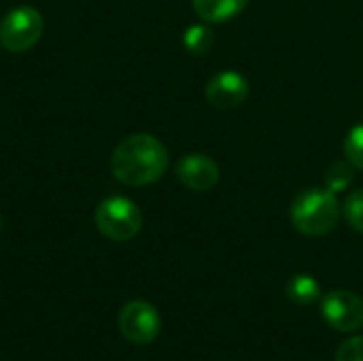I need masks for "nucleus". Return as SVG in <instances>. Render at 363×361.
Listing matches in <instances>:
<instances>
[{
    "label": "nucleus",
    "mask_w": 363,
    "mask_h": 361,
    "mask_svg": "<svg viewBox=\"0 0 363 361\" xmlns=\"http://www.w3.org/2000/svg\"><path fill=\"white\" fill-rule=\"evenodd\" d=\"M170 164L166 145L151 134H132L123 138L111 155L113 177L130 187H143L160 181Z\"/></svg>",
    "instance_id": "1"
},
{
    "label": "nucleus",
    "mask_w": 363,
    "mask_h": 361,
    "mask_svg": "<svg viewBox=\"0 0 363 361\" xmlns=\"http://www.w3.org/2000/svg\"><path fill=\"white\" fill-rule=\"evenodd\" d=\"M340 202L336 194L325 187L302 189L289 209L291 226L304 236H325L340 223Z\"/></svg>",
    "instance_id": "2"
},
{
    "label": "nucleus",
    "mask_w": 363,
    "mask_h": 361,
    "mask_svg": "<svg viewBox=\"0 0 363 361\" xmlns=\"http://www.w3.org/2000/svg\"><path fill=\"white\" fill-rule=\"evenodd\" d=\"M96 228L102 236L115 243L132 240L143 228V213L125 196H111L96 206Z\"/></svg>",
    "instance_id": "3"
},
{
    "label": "nucleus",
    "mask_w": 363,
    "mask_h": 361,
    "mask_svg": "<svg viewBox=\"0 0 363 361\" xmlns=\"http://www.w3.org/2000/svg\"><path fill=\"white\" fill-rule=\"evenodd\" d=\"M43 30L45 19L34 6H15L0 19V45L11 53H23L40 40Z\"/></svg>",
    "instance_id": "4"
},
{
    "label": "nucleus",
    "mask_w": 363,
    "mask_h": 361,
    "mask_svg": "<svg viewBox=\"0 0 363 361\" xmlns=\"http://www.w3.org/2000/svg\"><path fill=\"white\" fill-rule=\"evenodd\" d=\"M119 332L125 340L132 345H151L160 330H162V319L157 309L147 302V300H130L117 317Z\"/></svg>",
    "instance_id": "5"
},
{
    "label": "nucleus",
    "mask_w": 363,
    "mask_h": 361,
    "mask_svg": "<svg viewBox=\"0 0 363 361\" xmlns=\"http://www.w3.org/2000/svg\"><path fill=\"white\" fill-rule=\"evenodd\" d=\"M321 315L325 323L338 332H359L363 328V298L347 289H334L323 296Z\"/></svg>",
    "instance_id": "6"
},
{
    "label": "nucleus",
    "mask_w": 363,
    "mask_h": 361,
    "mask_svg": "<svg viewBox=\"0 0 363 361\" xmlns=\"http://www.w3.org/2000/svg\"><path fill=\"white\" fill-rule=\"evenodd\" d=\"M204 96L215 109H238L249 98V81L236 70H221L206 83Z\"/></svg>",
    "instance_id": "7"
},
{
    "label": "nucleus",
    "mask_w": 363,
    "mask_h": 361,
    "mask_svg": "<svg viewBox=\"0 0 363 361\" xmlns=\"http://www.w3.org/2000/svg\"><path fill=\"white\" fill-rule=\"evenodd\" d=\"M177 179L191 191H211L219 183V166L204 153H187L177 162Z\"/></svg>",
    "instance_id": "8"
},
{
    "label": "nucleus",
    "mask_w": 363,
    "mask_h": 361,
    "mask_svg": "<svg viewBox=\"0 0 363 361\" xmlns=\"http://www.w3.org/2000/svg\"><path fill=\"white\" fill-rule=\"evenodd\" d=\"M249 0H191L196 15L206 23H223L247 9Z\"/></svg>",
    "instance_id": "9"
},
{
    "label": "nucleus",
    "mask_w": 363,
    "mask_h": 361,
    "mask_svg": "<svg viewBox=\"0 0 363 361\" xmlns=\"http://www.w3.org/2000/svg\"><path fill=\"white\" fill-rule=\"evenodd\" d=\"M287 298L300 306H311L321 300V287L311 274H296L287 283Z\"/></svg>",
    "instance_id": "10"
},
{
    "label": "nucleus",
    "mask_w": 363,
    "mask_h": 361,
    "mask_svg": "<svg viewBox=\"0 0 363 361\" xmlns=\"http://www.w3.org/2000/svg\"><path fill=\"white\" fill-rule=\"evenodd\" d=\"M355 166L349 162V160H340V162H334L328 170H325V177H323V187L330 189L332 194H342L347 191L353 181H355Z\"/></svg>",
    "instance_id": "11"
},
{
    "label": "nucleus",
    "mask_w": 363,
    "mask_h": 361,
    "mask_svg": "<svg viewBox=\"0 0 363 361\" xmlns=\"http://www.w3.org/2000/svg\"><path fill=\"white\" fill-rule=\"evenodd\" d=\"M183 45L191 55H206L215 45V34H213V30L208 26L196 23V26H189L185 30Z\"/></svg>",
    "instance_id": "12"
},
{
    "label": "nucleus",
    "mask_w": 363,
    "mask_h": 361,
    "mask_svg": "<svg viewBox=\"0 0 363 361\" xmlns=\"http://www.w3.org/2000/svg\"><path fill=\"white\" fill-rule=\"evenodd\" d=\"M345 155L357 170H363V121L349 130L345 138Z\"/></svg>",
    "instance_id": "13"
},
{
    "label": "nucleus",
    "mask_w": 363,
    "mask_h": 361,
    "mask_svg": "<svg viewBox=\"0 0 363 361\" xmlns=\"http://www.w3.org/2000/svg\"><path fill=\"white\" fill-rule=\"evenodd\" d=\"M342 213H345L347 223L353 230H357V232L363 234V189H353L347 196V200L342 204Z\"/></svg>",
    "instance_id": "14"
},
{
    "label": "nucleus",
    "mask_w": 363,
    "mask_h": 361,
    "mask_svg": "<svg viewBox=\"0 0 363 361\" xmlns=\"http://www.w3.org/2000/svg\"><path fill=\"white\" fill-rule=\"evenodd\" d=\"M336 361H363V336L347 338L336 351Z\"/></svg>",
    "instance_id": "15"
},
{
    "label": "nucleus",
    "mask_w": 363,
    "mask_h": 361,
    "mask_svg": "<svg viewBox=\"0 0 363 361\" xmlns=\"http://www.w3.org/2000/svg\"><path fill=\"white\" fill-rule=\"evenodd\" d=\"M0 230H2V217H0Z\"/></svg>",
    "instance_id": "16"
}]
</instances>
